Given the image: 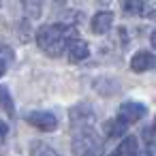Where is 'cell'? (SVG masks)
<instances>
[{
  "label": "cell",
  "instance_id": "52a82bcc",
  "mask_svg": "<svg viewBox=\"0 0 156 156\" xmlns=\"http://www.w3.org/2000/svg\"><path fill=\"white\" fill-rule=\"evenodd\" d=\"M66 51H69V60H71V62H81V60H86V58L90 56V47H88V43L81 41V39H73Z\"/></svg>",
  "mask_w": 156,
  "mask_h": 156
},
{
  "label": "cell",
  "instance_id": "9c48e42d",
  "mask_svg": "<svg viewBox=\"0 0 156 156\" xmlns=\"http://www.w3.org/2000/svg\"><path fill=\"white\" fill-rule=\"evenodd\" d=\"M118 152L122 154V156H139V141H137V137H126L122 143H120V147H118Z\"/></svg>",
  "mask_w": 156,
  "mask_h": 156
},
{
  "label": "cell",
  "instance_id": "ba28073f",
  "mask_svg": "<svg viewBox=\"0 0 156 156\" xmlns=\"http://www.w3.org/2000/svg\"><path fill=\"white\" fill-rule=\"evenodd\" d=\"M111 26H113V13H109V11H98V13L92 17V30H94L96 34L109 32Z\"/></svg>",
  "mask_w": 156,
  "mask_h": 156
},
{
  "label": "cell",
  "instance_id": "5b68a950",
  "mask_svg": "<svg viewBox=\"0 0 156 156\" xmlns=\"http://www.w3.org/2000/svg\"><path fill=\"white\" fill-rule=\"evenodd\" d=\"M145 115V107L141 103H124L118 111V118L124 122V124H135L139 122L141 118Z\"/></svg>",
  "mask_w": 156,
  "mask_h": 156
},
{
  "label": "cell",
  "instance_id": "ffe728a7",
  "mask_svg": "<svg viewBox=\"0 0 156 156\" xmlns=\"http://www.w3.org/2000/svg\"><path fill=\"white\" fill-rule=\"evenodd\" d=\"M154 130H156V120H154Z\"/></svg>",
  "mask_w": 156,
  "mask_h": 156
},
{
  "label": "cell",
  "instance_id": "6da1fadb",
  "mask_svg": "<svg viewBox=\"0 0 156 156\" xmlns=\"http://www.w3.org/2000/svg\"><path fill=\"white\" fill-rule=\"evenodd\" d=\"M75 28L66 26V24H49V26H41L39 32H37V43L39 47L51 56V58H58L64 54V49H69L71 41L77 39L75 34Z\"/></svg>",
  "mask_w": 156,
  "mask_h": 156
},
{
  "label": "cell",
  "instance_id": "2e32d148",
  "mask_svg": "<svg viewBox=\"0 0 156 156\" xmlns=\"http://www.w3.org/2000/svg\"><path fill=\"white\" fill-rule=\"evenodd\" d=\"M5 71H7V62H5V60H0V77L5 75Z\"/></svg>",
  "mask_w": 156,
  "mask_h": 156
},
{
  "label": "cell",
  "instance_id": "9a60e30c",
  "mask_svg": "<svg viewBox=\"0 0 156 156\" xmlns=\"http://www.w3.org/2000/svg\"><path fill=\"white\" fill-rule=\"evenodd\" d=\"M7 130H9V128H7V124H5L2 120H0V139H2V137L7 135Z\"/></svg>",
  "mask_w": 156,
  "mask_h": 156
},
{
  "label": "cell",
  "instance_id": "ac0fdd59",
  "mask_svg": "<svg viewBox=\"0 0 156 156\" xmlns=\"http://www.w3.org/2000/svg\"><path fill=\"white\" fill-rule=\"evenodd\" d=\"M111 156H122V154H120V152H115V154H111Z\"/></svg>",
  "mask_w": 156,
  "mask_h": 156
},
{
  "label": "cell",
  "instance_id": "d6986e66",
  "mask_svg": "<svg viewBox=\"0 0 156 156\" xmlns=\"http://www.w3.org/2000/svg\"><path fill=\"white\" fill-rule=\"evenodd\" d=\"M139 156H150V154H139Z\"/></svg>",
  "mask_w": 156,
  "mask_h": 156
},
{
  "label": "cell",
  "instance_id": "3957f363",
  "mask_svg": "<svg viewBox=\"0 0 156 156\" xmlns=\"http://www.w3.org/2000/svg\"><path fill=\"white\" fill-rule=\"evenodd\" d=\"M71 124L75 130H83L90 128L94 124V111L90 105H77L71 109Z\"/></svg>",
  "mask_w": 156,
  "mask_h": 156
},
{
  "label": "cell",
  "instance_id": "4fadbf2b",
  "mask_svg": "<svg viewBox=\"0 0 156 156\" xmlns=\"http://www.w3.org/2000/svg\"><path fill=\"white\" fill-rule=\"evenodd\" d=\"M120 7H122V11L126 15H141L143 13V2L141 0H122Z\"/></svg>",
  "mask_w": 156,
  "mask_h": 156
},
{
  "label": "cell",
  "instance_id": "30bf717a",
  "mask_svg": "<svg viewBox=\"0 0 156 156\" xmlns=\"http://www.w3.org/2000/svg\"><path fill=\"white\" fill-rule=\"evenodd\" d=\"M22 7H24L28 20H37L43 13V0H22Z\"/></svg>",
  "mask_w": 156,
  "mask_h": 156
},
{
  "label": "cell",
  "instance_id": "7c38bea8",
  "mask_svg": "<svg viewBox=\"0 0 156 156\" xmlns=\"http://www.w3.org/2000/svg\"><path fill=\"white\" fill-rule=\"evenodd\" d=\"M126 126H128V124H124L120 118H115V120H111V122L105 124V133H107L109 137H120V135L126 133Z\"/></svg>",
  "mask_w": 156,
  "mask_h": 156
},
{
  "label": "cell",
  "instance_id": "8992f818",
  "mask_svg": "<svg viewBox=\"0 0 156 156\" xmlns=\"http://www.w3.org/2000/svg\"><path fill=\"white\" fill-rule=\"evenodd\" d=\"M130 69L135 73H145V71H152L156 69V56L152 51H137L130 60Z\"/></svg>",
  "mask_w": 156,
  "mask_h": 156
},
{
  "label": "cell",
  "instance_id": "7a4b0ae2",
  "mask_svg": "<svg viewBox=\"0 0 156 156\" xmlns=\"http://www.w3.org/2000/svg\"><path fill=\"white\" fill-rule=\"evenodd\" d=\"M101 139L92 128L77 130L73 137V152L75 156H98L101 154Z\"/></svg>",
  "mask_w": 156,
  "mask_h": 156
},
{
  "label": "cell",
  "instance_id": "8fae6325",
  "mask_svg": "<svg viewBox=\"0 0 156 156\" xmlns=\"http://www.w3.org/2000/svg\"><path fill=\"white\" fill-rule=\"evenodd\" d=\"M30 154H32V156H60L51 145H47V143H43V141H34V143L30 145Z\"/></svg>",
  "mask_w": 156,
  "mask_h": 156
},
{
  "label": "cell",
  "instance_id": "5bb4252c",
  "mask_svg": "<svg viewBox=\"0 0 156 156\" xmlns=\"http://www.w3.org/2000/svg\"><path fill=\"white\" fill-rule=\"evenodd\" d=\"M0 105H2L5 109H7V113L9 115H13V101H11V94H9V90L5 88V86H0Z\"/></svg>",
  "mask_w": 156,
  "mask_h": 156
},
{
  "label": "cell",
  "instance_id": "277c9868",
  "mask_svg": "<svg viewBox=\"0 0 156 156\" xmlns=\"http://www.w3.org/2000/svg\"><path fill=\"white\" fill-rule=\"evenodd\" d=\"M26 120H28V124H32L39 130H45V133L47 130H56V126H58L56 115L49 113V111H30L26 115Z\"/></svg>",
  "mask_w": 156,
  "mask_h": 156
},
{
  "label": "cell",
  "instance_id": "e0dca14e",
  "mask_svg": "<svg viewBox=\"0 0 156 156\" xmlns=\"http://www.w3.org/2000/svg\"><path fill=\"white\" fill-rule=\"evenodd\" d=\"M150 41H152V47H156V30L152 32V37H150Z\"/></svg>",
  "mask_w": 156,
  "mask_h": 156
}]
</instances>
